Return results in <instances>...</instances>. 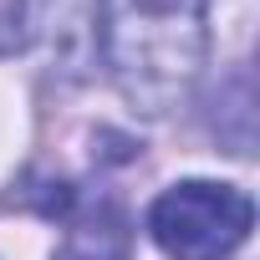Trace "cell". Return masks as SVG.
<instances>
[{
  "instance_id": "1",
  "label": "cell",
  "mask_w": 260,
  "mask_h": 260,
  "mask_svg": "<svg viewBox=\"0 0 260 260\" xmlns=\"http://www.w3.org/2000/svg\"><path fill=\"white\" fill-rule=\"evenodd\" d=\"M209 0H102V61L122 102L143 117H169L189 102L204 46Z\"/></svg>"
},
{
  "instance_id": "2",
  "label": "cell",
  "mask_w": 260,
  "mask_h": 260,
  "mask_svg": "<svg viewBox=\"0 0 260 260\" xmlns=\"http://www.w3.org/2000/svg\"><path fill=\"white\" fill-rule=\"evenodd\" d=\"M250 224H255L250 194L209 179L174 184L148 209V235L169 260H224L245 245Z\"/></svg>"
},
{
  "instance_id": "3",
  "label": "cell",
  "mask_w": 260,
  "mask_h": 260,
  "mask_svg": "<svg viewBox=\"0 0 260 260\" xmlns=\"http://www.w3.org/2000/svg\"><path fill=\"white\" fill-rule=\"evenodd\" d=\"M133 255V235L117 204H92L87 214L72 219L56 260H127Z\"/></svg>"
}]
</instances>
